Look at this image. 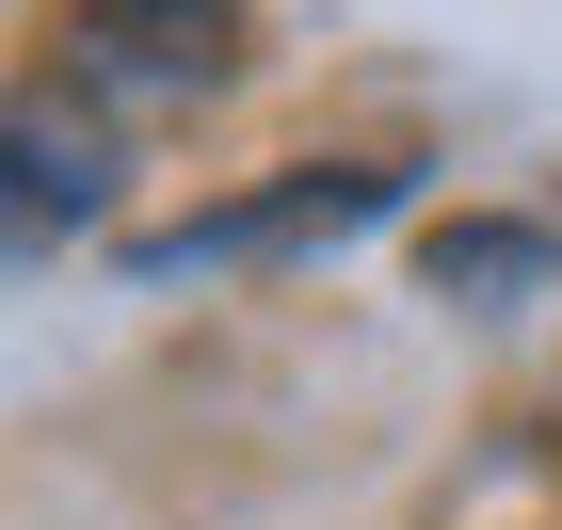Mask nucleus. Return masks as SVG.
<instances>
[{"label":"nucleus","instance_id":"nucleus-1","mask_svg":"<svg viewBox=\"0 0 562 530\" xmlns=\"http://www.w3.org/2000/svg\"><path fill=\"white\" fill-rule=\"evenodd\" d=\"M65 81L97 97H225L241 0H65Z\"/></svg>","mask_w":562,"mask_h":530},{"label":"nucleus","instance_id":"nucleus-2","mask_svg":"<svg viewBox=\"0 0 562 530\" xmlns=\"http://www.w3.org/2000/svg\"><path fill=\"white\" fill-rule=\"evenodd\" d=\"M97 210H113V129L65 113V97H0V273L65 258Z\"/></svg>","mask_w":562,"mask_h":530},{"label":"nucleus","instance_id":"nucleus-3","mask_svg":"<svg viewBox=\"0 0 562 530\" xmlns=\"http://www.w3.org/2000/svg\"><path fill=\"white\" fill-rule=\"evenodd\" d=\"M370 210H402V161H305L290 193H241V210H193L161 241H130V273H210V258H290V241H353Z\"/></svg>","mask_w":562,"mask_h":530},{"label":"nucleus","instance_id":"nucleus-4","mask_svg":"<svg viewBox=\"0 0 562 530\" xmlns=\"http://www.w3.org/2000/svg\"><path fill=\"white\" fill-rule=\"evenodd\" d=\"M530 273H547L530 225H450V241H434V290H530Z\"/></svg>","mask_w":562,"mask_h":530}]
</instances>
